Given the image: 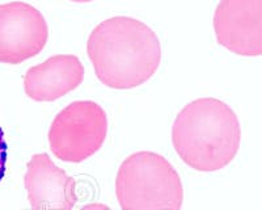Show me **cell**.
Here are the masks:
<instances>
[{
    "label": "cell",
    "mask_w": 262,
    "mask_h": 210,
    "mask_svg": "<svg viewBox=\"0 0 262 210\" xmlns=\"http://www.w3.org/2000/svg\"><path fill=\"white\" fill-rule=\"evenodd\" d=\"M97 79L113 90L139 87L155 75L161 63V44L143 21L116 16L97 25L86 42Z\"/></svg>",
    "instance_id": "cell-1"
},
{
    "label": "cell",
    "mask_w": 262,
    "mask_h": 210,
    "mask_svg": "<svg viewBox=\"0 0 262 210\" xmlns=\"http://www.w3.org/2000/svg\"><path fill=\"white\" fill-rule=\"evenodd\" d=\"M172 143L185 164L195 171L215 172L237 155L242 126L228 104L215 97H201L177 114Z\"/></svg>",
    "instance_id": "cell-2"
},
{
    "label": "cell",
    "mask_w": 262,
    "mask_h": 210,
    "mask_svg": "<svg viewBox=\"0 0 262 210\" xmlns=\"http://www.w3.org/2000/svg\"><path fill=\"white\" fill-rule=\"evenodd\" d=\"M116 196L122 210H181L184 186L164 156L138 151L119 165Z\"/></svg>",
    "instance_id": "cell-3"
},
{
    "label": "cell",
    "mask_w": 262,
    "mask_h": 210,
    "mask_svg": "<svg viewBox=\"0 0 262 210\" xmlns=\"http://www.w3.org/2000/svg\"><path fill=\"white\" fill-rule=\"evenodd\" d=\"M107 134V117L95 101L83 100L67 105L53 120L49 143L58 159L81 163L95 155Z\"/></svg>",
    "instance_id": "cell-4"
},
{
    "label": "cell",
    "mask_w": 262,
    "mask_h": 210,
    "mask_svg": "<svg viewBox=\"0 0 262 210\" xmlns=\"http://www.w3.org/2000/svg\"><path fill=\"white\" fill-rule=\"evenodd\" d=\"M48 41V23L36 7L25 2L0 4V63L20 65L41 53Z\"/></svg>",
    "instance_id": "cell-5"
},
{
    "label": "cell",
    "mask_w": 262,
    "mask_h": 210,
    "mask_svg": "<svg viewBox=\"0 0 262 210\" xmlns=\"http://www.w3.org/2000/svg\"><path fill=\"white\" fill-rule=\"evenodd\" d=\"M219 45L242 57L262 55V0H221L214 12Z\"/></svg>",
    "instance_id": "cell-6"
},
{
    "label": "cell",
    "mask_w": 262,
    "mask_h": 210,
    "mask_svg": "<svg viewBox=\"0 0 262 210\" xmlns=\"http://www.w3.org/2000/svg\"><path fill=\"white\" fill-rule=\"evenodd\" d=\"M24 185L32 210H72L78 201L74 177L54 164L45 153L30 158Z\"/></svg>",
    "instance_id": "cell-7"
},
{
    "label": "cell",
    "mask_w": 262,
    "mask_h": 210,
    "mask_svg": "<svg viewBox=\"0 0 262 210\" xmlns=\"http://www.w3.org/2000/svg\"><path fill=\"white\" fill-rule=\"evenodd\" d=\"M84 72L83 63L76 55H53L28 70L24 76L25 93L34 101H55L83 83Z\"/></svg>",
    "instance_id": "cell-8"
},
{
    "label": "cell",
    "mask_w": 262,
    "mask_h": 210,
    "mask_svg": "<svg viewBox=\"0 0 262 210\" xmlns=\"http://www.w3.org/2000/svg\"><path fill=\"white\" fill-rule=\"evenodd\" d=\"M7 159H8V144L4 138V132L0 128V183L4 179L7 170Z\"/></svg>",
    "instance_id": "cell-9"
},
{
    "label": "cell",
    "mask_w": 262,
    "mask_h": 210,
    "mask_svg": "<svg viewBox=\"0 0 262 210\" xmlns=\"http://www.w3.org/2000/svg\"><path fill=\"white\" fill-rule=\"evenodd\" d=\"M80 210H111L109 206L104 204H100V202H93V204H88L85 206L81 207Z\"/></svg>",
    "instance_id": "cell-10"
},
{
    "label": "cell",
    "mask_w": 262,
    "mask_h": 210,
    "mask_svg": "<svg viewBox=\"0 0 262 210\" xmlns=\"http://www.w3.org/2000/svg\"><path fill=\"white\" fill-rule=\"evenodd\" d=\"M74 3H90V2H93V0H71Z\"/></svg>",
    "instance_id": "cell-11"
}]
</instances>
